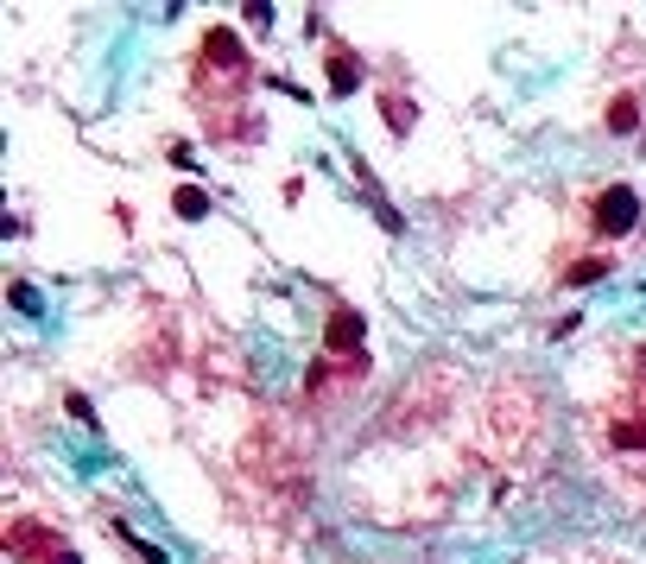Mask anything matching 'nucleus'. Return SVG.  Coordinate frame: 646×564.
Segmentation results:
<instances>
[{
  "mask_svg": "<svg viewBox=\"0 0 646 564\" xmlns=\"http://www.w3.org/2000/svg\"><path fill=\"white\" fill-rule=\"evenodd\" d=\"M590 216H596L602 235H634V222H641V197H634V184H609V190H596Z\"/></svg>",
  "mask_w": 646,
  "mask_h": 564,
  "instance_id": "f257e3e1",
  "label": "nucleus"
},
{
  "mask_svg": "<svg viewBox=\"0 0 646 564\" xmlns=\"http://www.w3.org/2000/svg\"><path fill=\"white\" fill-rule=\"evenodd\" d=\"M241 13H248V26H254V32H266V26H272V6H266V0H248Z\"/></svg>",
  "mask_w": 646,
  "mask_h": 564,
  "instance_id": "6e6552de",
  "label": "nucleus"
},
{
  "mask_svg": "<svg viewBox=\"0 0 646 564\" xmlns=\"http://www.w3.org/2000/svg\"><path fill=\"white\" fill-rule=\"evenodd\" d=\"M362 336H368V323H362V311H330V323H323V349H362Z\"/></svg>",
  "mask_w": 646,
  "mask_h": 564,
  "instance_id": "f03ea898",
  "label": "nucleus"
},
{
  "mask_svg": "<svg viewBox=\"0 0 646 564\" xmlns=\"http://www.w3.org/2000/svg\"><path fill=\"white\" fill-rule=\"evenodd\" d=\"M641 362H646V349H641Z\"/></svg>",
  "mask_w": 646,
  "mask_h": 564,
  "instance_id": "f8f14e48",
  "label": "nucleus"
},
{
  "mask_svg": "<svg viewBox=\"0 0 646 564\" xmlns=\"http://www.w3.org/2000/svg\"><path fill=\"white\" fill-rule=\"evenodd\" d=\"M602 273H609V261H577V267H570V285H596Z\"/></svg>",
  "mask_w": 646,
  "mask_h": 564,
  "instance_id": "0eeeda50",
  "label": "nucleus"
},
{
  "mask_svg": "<svg viewBox=\"0 0 646 564\" xmlns=\"http://www.w3.org/2000/svg\"><path fill=\"white\" fill-rule=\"evenodd\" d=\"M387 121H393V134H412V102H405V96L387 102Z\"/></svg>",
  "mask_w": 646,
  "mask_h": 564,
  "instance_id": "423d86ee",
  "label": "nucleus"
},
{
  "mask_svg": "<svg viewBox=\"0 0 646 564\" xmlns=\"http://www.w3.org/2000/svg\"><path fill=\"white\" fill-rule=\"evenodd\" d=\"M70 419H77V425H89V431H96V406H89L83 394H70Z\"/></svg>",
  "mask_w": 646,
  "mask_h": 564,
  "instance_id": "1a4fd4ad",
  "label": "nucleus"
},
{
  "mask_svg": "<svg viewBox=\"0 0 646 564\" xmlns=\"http://www.w3.org/2000/svg\"><path fill=\"white\" fill-rule=\"evenodd\" d=\"M13 311H38V292L32 285H13Z\"/></svg>",
  "mask_w": 646,
  "mask_h": 564,
  "instance_id": "9d476101",
  "label": "nucleus"
},
{
  "mask_svg": "<svg viewBox=\"0 0 646 564\" xmlns=\"http://www.w3.org/2000/svg\"><path fill=\"white\" fill-rule=\"evenodd\" d=\"M634 121H641V102H634V96H621V102L609 108V128H615V134H628Z\"/></svg>",
  "mask_w": 646,
  "mask_h": 564,
  "instance_id": "39448f33",
  "label": "nucleus"
},
{
  "mask_svg": "<svg viewBox=\"0 0 646 564\" xmlns=\"http://www.w3.org/2000/svg\"><path fill=\"white\" fill-rule=\"evenodd\" d=\"M171 216H178V222H203V216H210V190L178 184V190H171Z\"/></svg>",
  "mask_w": 646,
  "mask_h": 564,
  "instance_id": "7ed1b4c3",
  "label": "nucleus"
},
{
  "mask_svg": "<svg viewBox=\"0 0 646 564\" xmlns=\"http://www.w3.org/2000/svg\"><path fill=\"white\" fill-rule=\"evenodd\" d=\"M330 89H336V96H355V89H362V70H355L343 51H336V64H330Z\"/></svg>",
  "mask_w": 646,
  "mask_h": 564,
  "instance_id": "20e7f679",
  "label": "nucleus"
},
{
  "mask_svg": "<svg viewBox=\"0 0 646 564\" xmlns=\"http://www.w3.org/2000/svg\"><path fill=\"white\" fill-rule=\"evenodd\" d=\"M615 444H646V425H615Z\"/></svg>",
  "mask_w": 646,
  "mask_h": 564,
  "instance_id": "9b49d317",
  "label": "nucleus"
}]
</instances>
